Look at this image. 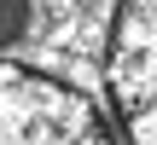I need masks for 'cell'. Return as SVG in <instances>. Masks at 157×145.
<instances>
[{
    "label": "cell",
    "mask_w": 157,
    "mask_h": 145,
    "mask_svg": "<svg viewBox=\"0 0 157 145\" xmlns=\"http://www.w3.org/2000/svg\"><path fill=\"white\" fill-rule=\"evenodd\" d=\"M0 145H122L105 110L70 81L0 58Z\"/></svg>",
    "instance_id": "1"
},
{
    "label": "cell",
    "mask_w": 157,
    "mask_h": 145,
    "mask_svg": "<svg viewBox=\"0 0 157 145\" xmlns=\"http://www.w3.org/2000/svg\"><path fill=\"white\" fill-rule=\"evenodd\" d=\"M105 93L122 145H157V0H117Z\"/></svg>",
    "instance_id": "2"
},
{
    "label": "cell",
    "mask_w": 157,
    "mask_h": 145,
    "mask_svg": "<svg viewBox=\"0 0 157 145\" xmlns=\"http://www.w3.org/2000/svg\"><path fill=\"white\" fill-rule=\"evenodd\" d=\"M29 29V0H0V46H12Z\"/></svg>",
    "instance_id": "3"
}]
</instances>
